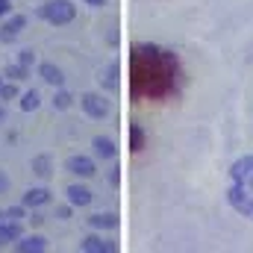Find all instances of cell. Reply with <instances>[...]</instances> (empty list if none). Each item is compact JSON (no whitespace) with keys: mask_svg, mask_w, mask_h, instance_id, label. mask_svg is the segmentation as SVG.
Returning a JSON list of instances; mask_svg holds the SVG:
<instances>
[{"mask_svg":"<svg viewBox=\"0 0 253 253\" xmlns=\"http://www.w3.org/2000/svg\"><path fill=\"white\" fill-rule=\"evenodd\" d=\"M183 65L171 47L138 42L126 56V94L132 103H159L180 91Z\"/></svg>","mask_w":253,"mask_h":253,"instance_id":"obj_1","label":"cell"},{"mask_svg":"<svg viewBox=\"0 0 253 253\" xmlns=\"http://www.w3.org/2000/svg\"><path fill=\"white\" fill-rule=\"evenodd\" d=\"M227 203L236 215L253 218V153L233 162L230 186H227Z\"/></svg>","mask_w":253,"mask_h":253,"instance_id":"obj_2","label":"cell"},{"mask_svg":"<svg viewBox=\"0 0 253 253\" xmlns=\"http://www.w3.org/2000/svg\"><path fill=\"white\" fill-rule=\"evenodd\" d=\"M36 15H39L44 24H50V27H65V24H71V21L77 18V6H74L71 0H44V3L36 9Z\"/></svg>","mask_w":253,"mask_h":253,"instance_id":"obj_3","label":"cell"},{"mask_svg":"<svg viewBox=\"0 0 253 253\" xmlns=\"http://www.w3.org/2000/svg\"><path fill=\"white\" fill-rule=\"evenodd\" d=\"M80 106H83V112H85L91 121H103V118L109 115V103H106L103 94H97V91H85V94L80 97Z\"/></svg>","mask_w":253,"mask_h":253,"instance_id":"obj_4","label":"cell"},{"mask_svg":"<svg viewBox=\"0 0 253 253\" xmlns=\"http://www.w3.org/2000/svg\"><path fill=\"white\" fill-rule=\"evenodd\" d=\"M65 171L68 174H74V177H80V180H88V177H94V159L91 156H83V153H74V156H68L65 159Z\"/></svg>","mask_w":253,"mask_h":253,"instance_id":"obj_5","label":"cell"},{"mask_svg":"<svg viewBox=\"0 0 253 253\" xmlns=\"http://www.w3.org/2000/svg\"><path fill=\"white\" fill-rule=\"evenodd\" d=\"M24 27H27V15H6L3 24H0V42L3 44H12L21 36Z\"/></svg>","mask_w":253,"mask_h":253,"instance_id":"obj_6","label":"cell"},{"mask_svg":"<svg viewBox=\"0 0 253 253\" xmlns=\"http://www.w3.org/2000/svg\"><path fill=\"white\" fill-rule=\"evenodd\" d=\"M80 251L83 253H115V245L109 239H103L100 233H91L80 242Z\"/></svg>","mask_w":253,"mask_h":253,"instance_id":"obj_7","label":"cell"},{"mask_svg":"<svg viewBox=\"0 0 253 253\" xmlns=\"http://www.w3.org/2000/svg\"><path fill=\"white\" fill-rule=\"evenodd\" d=\"M65 194H68V203H71V206H77V209H83V206H88V203L94 200L91 189H88V186H80V183L68 186V189H65Z\"/></svg>","mask_w":253,"mask_h":253,"instance_id":"obj_8","label":"cell"},{"mask_svg":"<svg viewBox=\"0 0 253 253\" xmlns=\"http://www.w3.org/2000/svg\"><path fill=\"white\" fill-rule=\"evenodd\" d=\"M126 147H129L132 153H141V150L147 147V132H144V126L135 124V121L126 126Z\"/></svg>","mask_w":253,"mask_h":253,"instance_id":"obj_9","label":"cell"},{"mask_svg":"<svg viewBox=\"0 0 253 253\" xmlns=\"http://www.w3.org/2000/svg\"><path fill=\"white\" fill-rule=\"evenodd\" d=\"M39 77H42L47 85H53V88H62V85H65L62 68H59V65H53V62H42V65H39Z\"/></svg>","mask_w":253,"mask_h":253,"instance_id":"obj_10","label":"cell"},{"mask_svg":"<svg viewBox=\"0 0 253 253\" xmlns=\"http://www.w3.org/2000/svg\"><path fill=\"white\" fill-rule=\"evenodd\" d=\"M21 203H24L27 209H39V206H44V203H50V191L44 189V186H36V189H27V191H24V197H21Z\"/></svg>","mask_w":253,"mask_h":253,"instance_id":"obj_11","label":"cell"},{"mask_svg":"<svg viewBox=\"0 0 253 253\" xmlns=\"http://www.w3.org/2000/svg\"><path fill=\"white\" fill-rule=\"evenodd\" d=\"M15 251H21V253H42V251H47V239H44V236H21V239L15 242Z\"/></svg>","mask_w":253,"mask_h":253,"instance_id":"obj_12","label":"cell"},{"mask_svg":"<svg viewBox=\"0 0 253 253\" xmlns=\"http://www.w3.org/2000/svg\"><path fill=\"white\" fill-rule=\"evenodd\" d=\"M91 147H94V156L97 159H112L118 153V147H115V141L109 135H94L91 138Z\"/></svg>","mask_w":253,"mask_h":253,"instance_id":"obj_13","label":"cell"},{"mask_svg":"<svg viewBox=\"0 0 253 253\" xmlns=\"http://www.w3.org/2000/svg\"><path fill=\"white\" fill-rule=\"evenodd\" d=\"M21 236H24V233H21V224H18V221H0V248L15 245Z\"/></svg>","mask_w":253,"mask_h":253,"instance_id":"obj_14","label":"cell"},{"mask_svg":"<svg viewBox=\"0 0 253 253\" xmlns=\"http://www.w3.org/2000/svg\"><path fill=\"white\" fill-rule=\"evenodd\" d=\"M88 224H91V230H115L118 227V218L112 215V212H97V215H91L88 218Z\"/></svg>","mask_w":253,"mask_h":253,"instance_id":"obj_15","label":"cell"},{"mask_svg":"<svg viewBox=\"0 0 253 253\" xmlns=\"http://www.w3.org/2000/svg\"><path fill=\"white\" fill-rule=\"evenodd\" d=\"M39 106H42V94H39L36 88H30V91L21 94V109H24V112H33V109H39Z\"/></svg>","mask_w":253,"mask_h":253,"instance_id":"obj_16","label":"cell"},{"mask_svg":"<svg viewBox=\"0 0 253 253\" xmlns=\"http://www.w3.org/2000/svg\"><path fill=\"white\" fill-rule=\"evenodd\" d=\"M118 74H121V68H118V62H112L106 71H100V83H106V88H118Z\"/></svg>","mask_w":253,"mask_h":253,"instance_id":"obj_17","label":"cell"},{"mask_svg":"<svg viewBox=\"0 0 253 253\" xmlns=\"http://www.w3.org/2000/svg\"><path fill=\"white\" fill-rule=\"evenodd\" d=\"M71 103H74L71 91H65V88H59V91L53 94V109H59V112H65V109H71Z\"/></svg>","mask_w":253,"mask_h":253,"instance_id":"obj_18","label":"cell"},{"mask_svg":"<svg viewBox=\"0 0 253 253\" xmlns=\"http://www.w3.org/2000/svg\"><path fill=\"white\" fill-rule=\"evenodd\" d=\"M33 171H36L39 177H50V159H47V156H36V159H33Z\"/></svg>","mask_w":253,"mask_h":253,"instance_id":"obj_19","label":"cell"},{"mask_svg":"<svg viewBox=\"0 0 253 253\" xmlns=\"http://www.w3.org/2000/svg\"><path fill=\"white\" fill-rule=\"evenodd\" d=\"M27 74H30V68L21 65V62H15V65L6 68V77H9V80H27Z\"/></svg>","mask_w":253,"mask_h":253,"instance_id":"obj_20","label":"cell"},{"mask_svg":"<svg viewBox=\"0 0 253 253\" xmlns=\"http://www.w3.org/2000/svg\"><path fill=\"white\" fill-rule=\"evenodd\" d=\"M24 212H27V206L21 203V206H9L6 212H3V221H21L24 218Z\"/></svg>","mask_w":253,"mask_h":253,"instance_id":"obj_21","label":"cell"},{"mask_svg":"<svg viewBox=\"0 0 253 253\" xmlns=\"http://www.w3.org/2000/svg\"><path fill=\"white\" fill-rule=\"evenodd\" d=\"M15 97H18V85H15V83H3V85H0V100L9 103V100H15Z\"/></svg>","mask_w":253,"mask_h":253,"instance_id":"obj_22","label":"cell"},{"mask_svg":"<svg viewBox=\"0 0 253 253\" xmlns=\"http://www.w3.org/2000/svg\"><path fill=\"white\" fill-rule=\"evenodd\" d=\"M18 62H21V65H27V68H30V65L36 62V53H33V50H21V56H18Z\"/></svg>","mask_w":253,"mask_h":253,"instance_id":"obj_23","label":"cell"},{"mask_svg":"<svg viewBox=\"0 0 253 253\" xmlns=\"http://www.w3.org/2000/svg\"><path fill=\"white\" fill-rule=\"evenodd\" d=\"M6 15H12V0H0V21H3Z\"/></svg>","mask_w":253,"mask_h":253,"instance_id":"obj_24","label":"cell"},{"mask_svg":"<svg viewBox=\"0 0 253 253\" xmlns=\"http://www.w3.org/2000/svg\"><path fill=\"white\" fill-rule=\"evenodd\" d=\"M56 215H59V218H68V215H71V203H68V206H59V209H56Z\"/></svg>","mask_w":253,"mask_h":253,"instance_id":"obj_25","label":"cell"},{"mask_svg":"<svg viewBox=\"0 0 253 253\" xmlns=\"http://www.w3.org/2000/svg\"><path fill=\"white\" fill-rule=\"evenodd\" d=\"M83 3H85V6H94V9H97V6H106V0H83Z\"/></svg>","mask_w":253,"mask_h":253,"instance_id":"obj_26","label":"cell"},{"mask_svg":"<svg viewBox=\"0 0 253 253\" xmlns=\"http://www.w3.org/2000/svg\"><path fill=\"white\" fill-rule=\"evenodd\" d=\"M6 186H9V180H6V177L0 174V191H6Z\"/></svg>","mask_w":253,"mask_h":253,"instance_id":"obj_27","label":"cell"},{"mask_svg":"<svg viewBox=\"0 0 253 253\" xmlns=\"http://www.w3.org/2000/svg\"><path fill=\"white\" fill-rule=\"evenodd\" d=\"M0 118H3V109H0Z\"/></svg>","mask_w":253,"mask_h":253,"instance_id":"obj_28","label":"cell"},{"mask_svg":"<svg viewBox=\"0 0 253 253\" xmlns=\"http://www.w3.org/2000/svg\"><path fill=\"white\" fill-rule=\"evenodd\" d=\"M0 85H3V77H0Z\"/></svg>","mask_w":253,"mask_h":253,"instance_id":"obj_29","label":"cell"}]
</instances>
